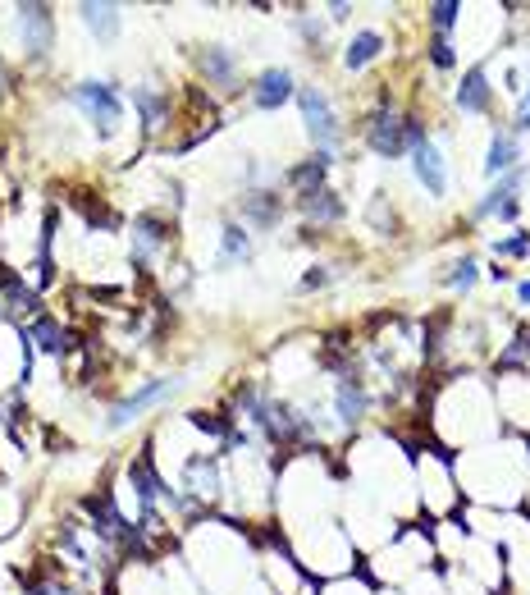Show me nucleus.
<instances>
[{"label": "nucleus", "instance_id": "obj_33", "mask_svg": "<svg viewBox=\"0 0 530 595\" xmlns=\"http://www.w3.org/2000/svg\"><path fill=\"white\" fill-rule=\"evenodd\" d=\"M516 303H521V307H530V279H521V284H516Z\"/></svg>", "mask_w": 530, "mask_h": 595}, {"label": "nucleus", "instance_id": "obj_27", "mask_svg": "<svg viewBox=\"0 0 530 595\" xmlns=\"http://www.w3.org/2000/svg\"><path fill=\"white\" fill-rule=\"evenodd\" d=\"M425 51H430L425 60H430L434 73H452V69H458V46H452V37H434V33H430V46H425Z\"/></svg>", "mask_w": 530, "mask_h": 595}, {"label": "nucleus", "instance_id": "obj_30", "mask_svg": "<svg viewBox=\"0 0 530 595\" xmlns=\"http://www.w3.org/2000/svg\"><path fill=\"white\" fill-rule=\"evenodd\" d=\"M330 284H334V270H330V266H311L307 275H302L297 288H302V293H316V288H330Z\"/></svg>", "mask_w": 530, "mask_h": 595}, {"label": "nucleus", "instance_id": "obj_19", "mask_svg": "<svg viewBox=\"0 0 530 595\" xmlns=\"http://www.w3.org/2000/svg\"><path fill=\"white\" fill-rule=\"evenodd\" d=\"M525 175H530V170H525V161H521V165H512V170H507V175H503V179H498V184H494V188H489V193L471 206V225H485V220H494V215H498L512 197H521Z\"/></svg>", "mask_w": 530, "mask_h": 595}, {"label": "nucleus", "instance_id": "obj_32", "mask_svg": "<svg viewBox=\"0 0 530 595\" xmlns=\"http://www.w3.org/2000/svg\"><path fill=\"white\" fill-rule=\"evenodd\" d=\"M489 279H494V284H507L512 270H507V266H489Z\"/></svg>", "mask_w": 530, "mask_h": 595}, {"label": "nucleus", "instance_id": "obj_11", "mask_svg": "<svg viewBox=\"0 0 530 595\" xmlns=\"http://www.w3.org/2000/svg\"><path fill=\"white\" fill-rule=\"evenodd\" d=\"M0 312H5L10 321L28 326L33 316H42V293L14 270V266H0Z\"/></svg>", "mask_w": 530, "mask_h": 595}, {"label": "nucleus", "instance_id": "obj_5", "mask_svg": "<svg viewBox=\"0 0 530 595\" xmlns=\"http://www.w3.org/2000/svg\"><path fill=\"white\" fill-rule=\"evenodd\" d=\"M192 64H197L201 83H206L215 97H234V92L243 88V64H238V51H234V46H219V42L197 46V51H192Z\"/></svg>", "mask_w": 530, "mask_h": 595}, {"label": "nucleus", "instance_id": "obj_16", "mask_svg": "<svg viewBox=\"0 0 530 595\" xmlns=\"http://www.w3.org/2000/svg\"><path fill=\"white\" fill-rule=\"evenodd\" d=\"M297 215H302V230H307V234H316V230H334V225H343L348 202H343L339 188H321V193H311V197H302V202H297Z\"/></svg>", "mask_w": 530, "mask_h": 595}, {"label": "nucleus", "instance_id": "obj_17", "mask_svg": "<svg viewBox=\"0 0 530 595\" xmlns=\"http://www.w3.org/2000/svg\"><path fill=\"white\" fill-rule=\"evenodd\" d=\"M23 344H28L33 357H69V348H73L64 321H55L51 312H42V316H33L23 326Z\"/></svg>", "mask_w": 530, "mask_h": 595}, {"label": "nucleus", "instance_id": "obj_4", "mask_svg": "<svg viewBox=\"0 0 530 595\" xmlns=\"http://www.w3.org/2000/svg\"><path fill=\"white\" fill-rule=\"evenodd\" d=\"M128 243H133V261L137 266H156L174 243H179V234H174V220L170 215H161V211H142V215H133V225H128Z\"/></svg>", "mask_w": 530, "mask_h": 595}, {"label": "nucleus", "instance_id": "obj_26", "mask_svg": "<svg viewBox=\"0 0 530 595\" xmlns=\"http://www.w3.org/2000/svg\"><path fill=\"white\" fill-rule=\"evenodd\" d=\"M458 19H462V0H434L430 5V33L434 37H452Z\"/></svg>", "mask_w": 530, "mask_h": 595}, {"label": "nucleus", "instance_id": "obj_2", "mask_svg": "<svg viewBox=\"0 0 530 595\" xmlns=\"http://www.w3.org/2000/svg\"><path fill=\"white\" fill-rule=\"evenodd\" d=\"M64 101L79 110V115L92 119L97 137H115V133L124 128V97H119V88L106 83V79H79V83H69V88H64Z\"/></svg>", "mask_w": 530, "mask_h": 595}, {"label": "nucleus", "instance_id": "obj_15", "mask_svg": "<svg viewBox=\"0 0 530 595\" xmlns=\"http://www.w3.org/2000/svg\"><path fill=\"white\" fill-rule=\"evenodd\" d=\"M452 106H458L467 119L494 115V83H489V69H485V64H471V69L462 73V83L452 88Z\"/></svg>", "mask_w": 530, "mask_h": 595}, {"label": "nucleus", "instance_id": "obj_23", "mask_svg": "<svg viewBox=\"0 0 530 595\" xmlns=\"http://www.w3.org/2000/svg\"><path fill=\"white\" fill-rule=\"evenodd\" d=\"M480 275H485V261H480L476 252H462L458 261H452V266L439 275V284L452 288V293H471V288L480 284Z\"/></svg>", "mask_w": 530, "mask_h": 595}, {"label": "nucleus", "instance_id": "obj_8", "mask_svg": "<svg viewBox=\"0 0 530 595\" xmlns=\"http://www.w3.org/2000/svg\"><path fill=\"white\" fill-rule=\"evenodd\" d=\"M293 97H297V79H293L288 64H265L256 79H252V88H247V101H252L256 115H274V110H284Z\"/></svg>", "mask_w": 530, "mask_h": 595}, {"label": "nucleus", "instance_id": "obj_13", "mask_svg": "<svg viewBox=\"0 0 530 595\" xmlns=\"http://www.w3.org/2000/svg\"><path fill=\"white\" fill-rule=\"evenodd\" d=\"M370 385H366V376H339V381H330V408H334V417L343 421V426H361L366 421V412H370Z\"/></svg>", "mask_w": 530, "mask_h": 595}, {"label": "nucleus", "instance_id": "obj_21", "mask_svg": "<svg viewBox=\"0 0 530 595\" xmlns=\"http://www.w3.org/2000/svg\"><path fill=\"white\" fill-rule=\"evenodd\" d=\"M385 46H389V42H385L380 28H357L352 42H348V51H343V69H348V73H366L375 60L385 55Z\"/></svg>", "mask_w": 530, "mask_h": 595}, {"label": "nucleus", "instance_id": "obj_1", "mask_svg": "<svg viewBox=\"0 0 530 595\" xmlns=\"http://www.w3.org/2000/svg\"><path fill=\"white\" fill-rule=\"evenodd\" d=\"M430 137V124L416 115V110H407L389 88L375 97V106L366 110V119H361V146L370 156H380V161H403V156H412V146H421Z\"/></svg>", "mask_w": 530, "mask_h": 595}, {"label": "nucleus", "instance_id": "obj_12", "mask_svg": "<svg viewBox=\"0 0 530 595\" xmlns=\"http://www.w3.org/2000/svg\"><path fill=\"white\" fill-rule=\"evenodd\" d=\"M407 165H412V179H416V184H421L434 202H443V197H448V156H443V146H439L434 137H425L421 146H412Z\"/></svg>", "mask_w": 530, "mask_h": 595}, {"label": "nucleus", "instance_id": "obj_9", "mask_svg": "<svg viewBox=\"0 0 530 595\" xmlns=\"http://www.w3.org/2000/svg\"><path fill=\"white\" fill-rule=\"evenodd\" d=\"M183 381L179 376H156V381H146V385H137L128 399H119V403H110L106 408V430H124L133 417H142L146 408H156L161 399H170L174 390H179Z\"/></svg>", "mask_w": 530, "mask_h": 595}, {"label": "nucleus", "instance_id": "obj_14", "mask_svg": "<svg viewBox=\"0 0 530 595\" xmlns=\"http://www.w3.org/2000/svg\"><path fill=\"white\" fill-rule=\"evenodd\" d=\"M334 165H339V156H334V152H311L307 161H293V165L284 170V184H288V188H293V197L302 202V197H311V193L330 188Z\"/></svg>", "mask_w": 530, "mask_h": 595}, {"label": "nucleus", "instance_id": "obj_6", "mask_svg": "<svg viewBox=\"0 0 530 595\" xmlns=\"http://www.w3.org/2000/svg\"><path fill=\"white\" fill-rule=\"evenodd\" d=\"M288 215V197L279 188H243L234 202V220L247 225V234H270L284 225Z\"/></svg>", "mask_w": 530, "mask_h": 595}, {"label": "nucleus", "instance_id": "obj_29", "mask_svg": "<svg viewBox=\"0 0 530 595\" xmlns=\"http://www.w3.org/2000/svg\"><path fill=\"white\" fill-rule=\"evenodd\" d=\"M525 73H530V64H525ZM512 133H516V137L530 133V79H525V92H521L516 106H512Z\"/></svg>", "mask_w": 530, "mask_h": 595}, {"label": "nucleus", "instance_id": "obj_3", "mask_svg": "<svg viewBox=\"0 0 530 595\" xmlns=\"http://www.w3.org/2000/svg\"><path fill=\"white\" fill-rule=\"evenodd\" d=\"M297 110H302V124H307V137L316 142V152H343V115L334 106V97L321 88V83H297Z\"/></svg>", "mask_w": 530, "mask_h": 595}, {"label": "nucleus", "instance_id": "obj_22", "mask_svg": "<svg viewBox=\"0 0 530 595\" xmlns=\"http://www.w3.org/2000/svg\"><path fill=\"white\" fill-rule=\"evenodd\" d=\"M512 165H521V137L512 128H494L489 137V152H485V179H503Z\"/></svg>", "mask_w": 530, "mask_h": 595}, {"label": "nucleus", "instance_id": "obj_10", "mask_svg": "<svg viewBox=\"0 0 530 595\" xmlns=\"http://www.w3.org/2000/svg\"><path fill=\"white\" fill-rule=\"evenodd\" d=\"M128 101H133V110H137V119H142V137L151 142L161 128H170L174 124V110H179V97H170L165 88H156V83H137V88H128Z\"/></svg>", "mask_w": 530, "mask_h": 595}, {"label": "nucleus", "instance_id": "obj_25", "mask_svg": "<svg viewBox=\"0 0 530 595\" xmlns=\"http://www.w3.org/2000/svg\"><path fill=\"white\" fill-rule=\"evenodd\" d=\"M366 225H370L375 234H398V215H394L389 193H375V197H370V206H366Z\"/></svg>", "mask_w": 530, "mask_h": 595}, {"label": "nucleus", "instance_id": "obj_28", "mask_svg": "<svg viewBox=\"0 0 530 595\" xmlns=\"http://www.w3.org/2000/svg\"><path fill=\"white\" fill-rule=\"evenodd\" d=\"M494 257H512V261H525L530 257V230H512L507 239L494 243Z\"/></svg>", "mask_w": 530, "mask_h": 595}, {"label": "nucleus", "instance_id": "obj_20", "mask_svg": "<svg viewBox=\"0 0 530 595\" xmlns=\"http://www.w3.org/2000/svg\"><path fill=\"white\" fill-rule=\"evenodd\" d=\"M73 14H79V24H83L101 46H110V42L124 33V10H119V5H106V0H83V5H73Z\"/></svg>", "mask_w": 530, "mask_h": 595}, {"label": "nucleus", "instance_id": "obj_31", "mask_svg": "<svg viewBox=\"0 0 530 595\" xmlns=\"http://www.w3.org/2000/svg\"><path fill=\"white\" fill-rule=\"evenodd\" d=\"M325 19H330V24H348V19H352V5H348V0H334V5H325Z\"/></svg>", "mask_w": 530, "mask_h": 595}, {"label": "nucleus", "instance_id": "obj_18", "mask_svg": "<svg viewBox=\"0 0 530 595\" xmlns=\"http://www.w3.org/2000/svg\"><path fill=\"white\" fill-rule=\"evenodd\" d=\"M252 257H256V248H252V234H247V225H238L234 215H224V220H219V243H215V270L247 266Z\"/></svg>", "mask_w": 530, "mask_h": 595}, {"label": "nucleus", "instance_id": "obj_7", "mask_svg": "<svg viewBox=\"0 0 530 595\" xmlns=\"http://www.w3.org/2000/svg\"><path fill=\"white\" fill-rule=\"evenodd\" d=\"M14 28H19V46L33 64H46L55 51V10L51 5H19L14 10Z\"/></svg>", "mask_w": 530, "mask_h": 595}, {"label": "nucleus", "instance_id": "obj_24", "mask_svg": "<svg viewBox=\"0 0 530 595\" xmlns=\"http://www.w3.org/2000/svg\"><path fill=\"white\" fill-rule=\"evenodd\" d=\"M293 33L307 42L311 55H325V42H330V19L325 14H311V10H297L293 14Z\"/></svg>", "mask_w": 530, "mask_h": 595}]
</instances>
